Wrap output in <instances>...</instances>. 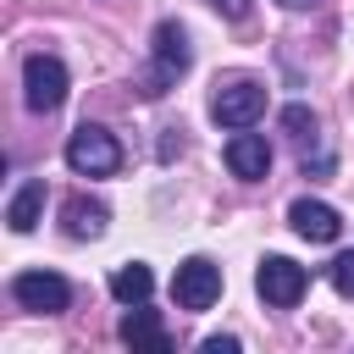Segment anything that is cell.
I'll return each mask as SVG.
<instances>
[{"label":"cell","instance_id":"obj_1","mask_svg":"<svg viewBox=\"0 0 354 354\" xmlns=\"http://www.w3.org/2000/svg\"><path fill=\"white\" fill-rule=\"evenodd\" d=\"M194 66V50H188V28L183 22H155V33H149V66H144V77H138V94L144 100H160L166 88H177L183 83V72Z\"/></svg>","mask_w":354,"mask_h":354},{"label":"cell","instance_id":"obj_2","mask_svg":"<svg viewBox=\"0 0 354 354\" xmlns=\"http://www.w3.org/2000/svg\"><path fill=\"white\" fill-rule=\"evenodd\" d=\"M66 166L77 171V177H116L122 171V144H116V133L111 127H100V122H77L72 133H66Z\"/></svg>","mask_w":354,"mask_h":354},{"label":"cell","instance_id":"obj_3","mask_svg":"<svg viewBox=\"0 0 354 354\" xmlns=\"http://www.w3.org/2000/svg\"><path fill=\"white\" fill-rule=\"evenodd\" d=\"M66 88H72V77H66L61 55L33 50V55L22 61V100H28V111H33V116L61 111V105H66Z\"/></svg>","mask_w":354,"mask_h":354},{"label":"cell","instance_id":"obj_4","mask_svg":"<svg viewBox=\"0 0 354 354\" xmlns=\"http://www.w3.org/2000/svg\"><path fill=\"white\" fill-rule=\"evenodd\" d=\"M210 116L221 122V127H254L260 116H266V83H254V77H227V83H216V94H210Z\"/></svg>","mask_w":354,"mask_h":354},{"label":"cell","instance_id":"obj_5","mask_svg":"<svg viewBox=\"0 0 354 354\" xmlns=\"http://www.w3.org/2000/svg\"><path fill=\"white\" fill-rule=\"evenodd\" d=\"M171 299H177V310H188V315L210 310V304L221 299V266H216L210 254H188V260L177 266V277H171Z\"/></svg>","mask_w":354,"mask_h":354},{"label":"cell","instance_id":"obj_6","mask_svg":"<svg viewBox=\"0 0 354 354\" xmlns=\"http://www.w3.org/2000/svg\"><path fill=\"white\" fill-rule=\"evenodd\" d=\"M304 288H310V271H304L299 260H288V254H266L260 271H254V293H260L271 310H293V304L304 299Z\"/></svg>","mask_w":354,"mask_h":354},{"label":"cell","instance_id":"obj_7","mask_svg":"<svg viewBox=\"0 0 354 354\" xmlns=\"http://www.w3.org/2000/svg\"><path fill=\"white\" fill-rule=\"evenodd\" d=\"M11 299L33 315H61L72 304V282L61 271H17L11 277Z\"/></svg>","mask_w":354,"mask_h":354},{"label":"cell","instance_id":"obj_8","mask_svg":"<svg viewBox=\"0 0 354 354\" xmlns=\"http://www.w3.org/2000/svg\"><path fill=\"white\" fill-rule=\"evenodd\" d=\"M221 160H227V171L238 177V183H260L266 171H271V144H266V133H232L227 138V149H221Z\"/></svg>","mask_w":354,"mask_h":354},{"label":"cell","instance_id":"obj_9","mask_svg":"<svg viewBox=\"0 0 354 354\" xmlns=\"http://www.w3.org/2000/svg\"><path fill=\"white\" fill-rule=\"evenodd\" d=\"M288 227L299 232V238H310V243H337L343 238V216L326 205V199H293L288 205Z\"/></svg>","mask_w":354,"mask_h":354},{"label":"cell","instance_id":"obj_10","mask_svg":"<svg viewBox=\"0 0 354 354\" xmlns=\"http://www.w3.org/2000/svg\"><path fill=\"white\" fill-rule=\"evenodd\" d=\"M116 337H122L127 348L171 354V332H166V326H160V315H155V310H144V304H127V315L116 321Z\"/></svg>","mask_w":354,"mask_h":354},{"label":"cell","instance_id":"obj_11","mask_svg":"<svg viewBox=\"0 0 354 354\" xmlns=\"http://www.w3.org/2000/svg\"><path fill=\"white\" fill-rule=\"evenodd\" d=\"M61 221H66V238H100L105 221H111V210L100 199H88V194H72L61 205Z\"/></svg>","mask_w":354,"mask_h":354},{"label":"cell","instance_id":"obj_12","mask_svg":"<svg viewBox=\"0 0 354 354\" xmlns=\"http://www.w3.org/2000/svg\"><path fill=\"white\" fill-rule=\"evenodd\" d=\"M39 216H44V177H28V183H17L11 205H6V221H11V232H33Z\"/></svg>","mask_w":354,"mask_h":354},{"label":"cell","instance_id":"obj_13","mask_svg":"<svg viewBox=\"0 0 354 354\" xmlns=\"http://www.w3.org/2000/svg\"><path fill=\"white\" fill-rule=\"evenodd\" d=\"M149 293H155V271L144 260H127V266L111 271V299L116 304H149Z\"/></svg>","mask_w":354,"mask_h":354},{"label":"cell","instance_id":"obj_14","mask_svg":"<svg viewBox=\"0 0 354 354\" xmlns=\"http://www.w3.org/2000/svg\"><path fill=\"white\" fill-rule=\"evenodd\" d=\"M282 133H293V138L310 149V144H321V116H315L310 105H282Z\"/></svg>","mask_w":354,"mask_h":354},{"label":"cell","instance_id":"obj_15","mask_svg":"<svg viewBox=\"0 0 354 354\" xmlns=\"http://www.w3.org/2000/svg\"><path fill=\"white\" fill-rule=\"evenodd\" d=\"M326 277H332V288H337L343 299H354V249H348V254H337V260L326 266Z\"/></svg>","mask_w":354,"mask_h":354},{"label":"cell","instance_id":"obj_16","mask_svg":"<svg viewBox=\"0 0 354 354\" xmlns=\"http://www.w3.org/2000/svg\"><path fill=\"white\" fill-rule=\"evenodd\" d=\"M199 348H205V354H238V348H243V343H238V337H232V332H216V337H205V343H199Z\"/></svg>","mask_w":354,"mask_h":354},{"label":"cell","instance_id":"obj_17","mask_svg":"<svg viewBox=\"0 0 354 354\" xmlns=\"http://www.w3.org/2000/svg\"><path fill=\"white\" fill-rule=\"evenodd\" d=\"M210 6H216V11L227 17V22H243V17L254 11V0H210Z\"/></svg>","mask_w":354,"mask_h":354},{"label":"cell","instance_id":"obj_18","mask_svg":"<svg viewBox=\"0 0 354 354\" xmlns=\"http://www.w3.org/2000/svg\"><path fill=\"white\" fill-rule=\"evenodd\" d=\"M282 11H304V6H315V0H277Z\"/></svg>","mask_w":354,"mask_h":354}]
</instances>
